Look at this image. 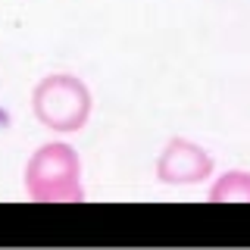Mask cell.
Instances as JSON below:
<instances>
[{
	"label": "cell",
	"instance_id": "1",
	"mask_svg": "<svg viewBox=\"0 0 250 250\" xmlns=\"http://www.w3.org/2000/svg\"><path fill=\"white\" fill-rule=\"evenodd\" d=\"M25 194L35 203H82V160L66 141H47L25 163Z\"/></svg>",
	"mask_w": 250,
	"mask_h": 250
},
{
	"label": "cell",
	"instance_id": "2",
	"mask_svg": "<svg viewBox=\"0 0 250 250\" xmlns=\"http://www.w3.org/2000/svg\"><path fill=\"white\" fill-rule=\"evenodd\" d=\"M94 97L78 75L53 72L31 88V113L53 135H75L91 119Z\"/></svg>",
	"mask_w": 250,
	"mask_h": 250
},
{
	"label": "cell",
	"instance_id": "3",
	"mask_svg": "<svg viewBox=\"0 0 250 250\" xmlns=\"http://www.w3.org/2000/svg\"><path fill=\"white\" fill-rule=\"evenodd\" d=\"M209 175H213V156L185 138H172L156 160V178L163 185H200Z\"/></svg>",
	"mask_w": 250,
	"mask_h": 250
},
{
	"label": "cell",
	"instance_id": "4",
	"mask_svg": "<svg viewBox=\"0 0 250 250\" xmlns=\"http://www.w3.org/2000/svg\"><path fill=\"white\" fill-rule=\"evenodd\" d=\"M213 203H250V172H225L209 188Z\"/></svg>",
	"mask_w": 250,
	"mask_h": 250
}]
</instances>
